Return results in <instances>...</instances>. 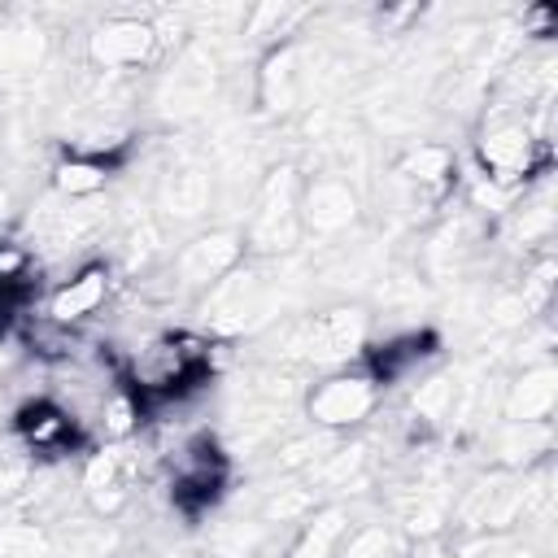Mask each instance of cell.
I'll return each mask as SVG.
<instances>
[{
  "label": "cell",
  "mask_w": 558,
  "mask_h": 558,
  "mask_svg": "<svg viewBox=\"0 0 558 558\" xmlns=\"http://www.w3.org/2000/svg\"><path fill=\"white\" fill-rule=\"evenodd\" d=\"M13 436L22 440V449H26L35 462H57V458H65L70 449H87V440L78 436L74 418H70L57 401H48V397L26 401V405L13 410Z\"/></svg>",
  "instance_id": "7c38bea8"
},
{
  "label": "cell",
  "mask_w": 558,
  "mask_h": 558,
  "mask_svg": "<svg viewBox=\"0 0 558 558\" xmlns=\"http://www.w3.org/2000/svg\"><path fill=\"white\" fill-rule=\"evenodd\" d=\"M397 523L410 541H436L453 514V488L440 480H414L392 497Z\"/></svg>",
  "instance_id": "9a60e30c"
},
{
  "label": "cell",
  "mask_w": 558,
  "mask_h": 558,
  "mask_svg": "<svg viewBox=\"0 0 558 558\" xmlns=\"http://www.w3.org/2000/svg\"><path fill=\"white\" fill-rule=\"evenodd\" d=\"M48 57V31L31 17H0V74H31Z\"/></svg>",
  "instance_id": "ffe728a7"
},
{
  "label": "cell",
  "mask_w": 558,
  "mask_h": 558,
  "mask_svg": "<svg viewBox=\"0 0 558 558\" xmlns=\"http://www.w3.org/2000/svg\"><path fill=\"white\" fill-rule=\"evenodd\" d=\"M379 392L384 388L353 362L344 371H327L323 379H314L301 397V410H305L310 427H323V432L340 436V432L362 427L379 410Z\"/></svg>",
  "instance_id": "5b68a950"
},
{
  "label": "cell",
  "mask_w": 558,
  "mask_h": 558,
  "mask_svg": "<svg viewBox=\"0 0 558 558\" xmlns=\"http://www.w3.org/2000/svg\"><path fill=\"white\" fill-rule=\"evenodd\" d=\"M371 344V314L362 305H327L318 314H305V366L318 371H344L362 362Z\"/></svg>",
  "instance_id": "8992f818"
},
{
  "label": "cell",
  "mask_w": 558,
  "mask_h": 558,
  "mask_svg": "<svg viewBox=\"0 0 558 558\" xmlns=\"http://www.w3.org/2000/svg\"><path fill=\"white\" fill-rule=\"evenodd\" d=\"M109 179H113V166L83 153H65L52 161V196L61 201H92L105 192Z\"/></svg>",
  "instance_id": "7402d4cb"
},
{
  "label": "cell",
  "mask_w": 558,
  "mask_h": 558,
  "mask_svg": "<svg viewBox=\"0 0 558 558\" xmlns=\"http://www.w3.org/2000/svg\"><path fill=\"white\" fill-rule=\"evenodd\" d=\"M57 558H113L118 554V532L113 523L87 514V519H61V527L52 532Z\"/></svg>",
  "instance_id": "44dd1931"
},
{
  "label": "cell",
  "mask_w": 558,
  "mask_h": 558,
  "mask_svg": "<svg viewBox=\"0 0 558 558\" xmlns=\"http://www.w3.org/2000/svg\"><path fill=\"white\" fill-rule=\"evenodd\" d=\"M83 52L96 70L105 74H118V70H140V65H153L161 57V44H157V31H153V17H140V13H109L100 17L87 39H83Z\"/></svg>",
  "instance_id": "ba28073f"
},
{
  "label": "cell",
  "mask_w": 558,
  "mask_h": 558,
  "mask_svg": "<svg viewBox=\"0 0 558 558\" xmlns=\"http://www.w3.org/2000/svg\"><path fill=\"white\" fill-rule=\"evenodd\" d=\"M262 545H266V523L262 519H227L209 536V554L214 558H257Z\"/></svg>",
  "instance_id": "4316f807"
},
{
  "label": "cell",
  "mask_w": 558,
  "mask_h": 558,
  "mask_svg": "<svg viewBox=\"0 0 558 558\" xmlns=\"http://www.w3.org/2000/svg\"><path fill=\"white\" fill-rule=\"evenodd\" d=\"M109 296H113V270L105 262H87L70 279L44 292V318L57 327H83L109 305Z\"/></svg>",
  "instance_id": "30bf717a"
},
{
  "label": "cell",
  "mask_w": 558,
  "mask_h": 558,
  "mask_svg": "<svg viewBox=\"0 0 558 558\" xmlns=\"http://www.w3.org/2000/svg\"><path fill=\"white\" fill-rule=\"evenodd\" d=\"M214 375V336L205 331H153L122 362V384L140 401H161L187 392Z\"/></svg>",
  "instance_id": "6da1fadb"
},
{
  "label": "cell",
  "mask_w": 558,
  "mask_h": 558,
  "mask_svg": "<svg viewBox=\"0 0 558 558\" xmlns=\"http://www.w3.org/2000/svg\"><path fill=\"white\" fill-rule=\"evenodd\" d=\"M35 458L22 449V440L9 432V436H0V501H17L22 497V488L31 484V475H35Z\"/></svg>",
  "instance_id": "f546056e"
},
{
  "label": "cell",
  "mask_w": 558,
  "mask_h": 558,
  "mask_svg": "<svg viewBox=\"0 0 558 558\" xmlns=\"http://www.w3.org/2000/svg\"><path fill=\"white\" fill-rule=\"evenodd\" d=\"M401 549H405V545H401V532H397L392 523L366 519V523H357V527L344 532L336 558H397Z\"/></svg>",
  "instance_id": "d4e9b609"
},
{
  "label": "cell",
  "mask_w": 558,
  "mask_h": 558,
  "mask_svg": "<svg viewBox=\"0 0 558 558\" xmlns=\"http://www.w3.org/2000/svg\"><path fill=\"white\" fill-rule=\"evenodd\" d=\"M475 166L501 187H527L536 174L549 170V144L532 135L519 113H488L475 126Z\"/></svg>",
  "instance_id": "277c9868"
},
{
  "label": "cell",
  "mask_w": 558,
  "mask_h": 558,
  "mask_svg": "<svg viewBox=\"0 0 558 558\" xmlns=\"http://www.w3.org/2000/svg\"><path fill=\"white\" fill-rule=\"evenodd\" d=\"M35 275V248L22 240H0V292H31Z\"/></svg>",
  "instance_id": "1f68e13d"
},
{
  "label": "cell",
  "mask_w": 558,
  "mask_h": 558,
  "mask_svg": "<svg viewBox=\"0 0 558 558\" xmlns=\"http://www.w3.org/2000/svg\"><path fill=\"white\" fill-rule=\"evenodd\" d=\"M314 510H318V493H314L305 480H283V484H275V488L257 501V519H262L266 527H279V523L301 527Z\"/></svg>",
  "instance_id": "cb8c5ba5"
},
{
  "label": "cell",
  "mask_w": 558,
  "mask_h": 558,
  "mask_svg": "<svg viewBox=\"0 0 558 558\" xmlns=\"http://www.w3.org/2000/svg\"><path fill=\"white\" fill-rule=\"evenodd\" d=\"M244 235L235 227H209L192 240L179 244V253L170 257V292H209L222 275H231L240 262H244Z\"/></svg>",
  "instance_id": "52a82bcc"
},
{
  "label": "cell",
  "mask_w": 558,
  "mask_h": 558,
  "mask_svg": "<svg viewBox=\"0 0 558 558\" xmlns=\"http://www.w3.org/2000/svg\"><path fill=\"white\" fill-rule=\"evenodd\" d=\"M161 244H166V231H161L157 218H140V222H131V231L122 235V266H126L131 275L148 270L153 257L161 253Z\"/></svg>",
  "instance_id": "4dcf8cb0"
},
{
  "label": "cell",
  "mask_w": 558,
  "mask_h": 558,
  "mask_svg": "<svg viewBox=\"0 0 558 558\" xmlns=\"http://www.w3.org/2000/svg\"><path fill=\"white\" fill-rule=\"evenodd\" d=\"M301 170L296 166H275L270 174H262V183L253 187V201H248V222H244V253H253L257 262L266 257H283L292 253L305 231H301V214H296V201H301Z\"/></svg>",
  "instance_id": "3957f363"
},
{
  "label": "cell",
  "mask_w": 558,
  "mask_h": 558,
  "mask_svg": "<svg viewBox=\"0 0 558 558\" xmlns=\"http://www.w3.org/2000/svg\"><path fill=\"white\" fill-rule=\"evenodd\" d=\"M340 436L323 432V427H301V432H283L266 453H270V471L279 475H305L318 458H327L336 449Z\"/></svg>",
  "instance_id": "603a6c76"
},
{
  "label": "cell",
  "mask_w": 558,
  "mask_h": 558,
  "mask_svg": "<svg viewBox=\"0 0 558 558\" xmlns=\"http://www.w3.org/2000/svg\"><path fill=\"white\" fill-rule=\"evenodd\" d=\"M349 527H353L349 506H340V501L318 506V510L296 527L288 558H336V549H340V541H344Z\"/></svg>",
  "instance_id": "d6986e66"
},
{
  "label": "cell",
  "mask_w": 558,
  "mask_h": 558,
  "mask_svg": "<svg viewBox=\"0 0 558 558\" xmlns=\"http://www.w3.org/2000/svg\"><path fill=\"white\" fill-rule=\"evenodd\" d=\"M153 201H157V214L174 227L201 222L214 209V174L196 161L170 166V170H161V179L153 187Z\"/></svg>",
  "instance_id": "5bb4252c"
},
{
  "label": "cell",
  "mask_w": 558,
  "mask_h": 558,
  "mask_svg": "<svg viewBox=\"0 0 558 558\" xmlns=\"http://www.w3.org/2000/svg\"><path fill=\"white\" fill-rule=\"evenodd\" d=\"M305 17V9H292V4H253L244 9V22L235 35H244L248 44H283V35H292V26Z\"/></svg>",
  "instance_id": "484cf974"
},
{
  "label": "cell",
  "mask_w": 558,
  "mask_h": 558,
  "mask_svg": "<svg viewBox=\"0 0 558 558\" xmlns=\"http://www.w3.org/2000/svg\"><path fill=\"white\" fill-rule=\"evenodd\" d=\"M392 179L405 183L410 192H418L427 205H440L458 187V153L440 140H418L397 153Z\"/></svg>",
  "instance_id": "4fadbf2b"
},
{
  "label": "cell",
  "mask_w": 558,
  "mask_h": 558,
  "mask_svg": "<svg viewBox=\"0 0 558 558\" xmlns=\"http://www.w3.org/2000/svg\"><path fill=\"white\" fill-rule=\"evenodd\" d=\"M554 279H558V266H554L549 253H541V257H532V262L523 266V283H519L514 292H519V301L527 305L532 318L549 314V305H554Z\"/></svg>",
  "instance_id": "f1b7e54d"
},
{
  "label": "cell",
  "mask_w": 558,
  "mask_h": 558,
  "mask_svg": "<svg viewBox=\"0 0 558 558\" xmlns=\"http://www.w3.org/2000/svg\"><path fill=\"white\" fill-rule=\"evenodd\" d=\"M314 493H357L371 480V445L366 440H336L327 458H318L305 471Z\"/></svg>",
  "instance_id": "e0dca14e"
},
{
  "label": "cell",
  "mask_w": 558,
  "mask_h": 558,
  "mask_svg": "<svg viewBox=\"0 0 558 558\" xmlns=\"http://www.w3.org/2000/svg\"><path fill=\"white\" fill-rule=\"evenodd\" d=\"M296 214H301V231H310L318 240H336L362 222V196L349 179L323 170V174L301 179Z\"/></svg>",
  "instance_id": "9c48e42d"
},
{
  "label": "cell",
  "mask_w": 558,
  "mask_h": 558,
  "mask_svg": "<svg viewBox=\"0 0 558 558\" xmlns=\"http://www.w3.org/2000/svg\"><path fill=\"white\" fill-rule=\"evenodd\" d=\"M275 296H279V288L266 275V266L257 257L253 262H240L209 292H201V323L218 340L253 336L266 323H275Z\"/></svg>",
  "instance_id": "7a4b0ae2"
},
{
  "label": "cell",
  "mask_w": 558,
  "mask_h": 558,
  "mask_svg": "<svg viewBox=\"0 0 558 558\" xmlns=\"http://www.w3.org/2000/svg\"><path fill=\"white\" fill-rule=\"evenodd\" d=\"M484 318H488V327H501V331H514V327H527L532 323V314H527V305L519 301L514 288H497L484 301Z\"/></svg>",
  "instance_id": "d6a6232c"
},
{
  "label": "cell",
  "mask_w": 558,
  "mask_h": 558,
  "mask_svg": "<svg viewBox=\"0 0 558 558\" xmlns=\"http://www.w3.org/2000/svg\"><path fill=\"white\" fill-rule=\"evenodd\" d=\"M554 449V432L549 423H506L493 432V458L501 462V471H527L536 462H545Z\"/></svg>",
  "instance_id": "ac0fdd59"
},
{
  "label": "cell",
  "mask_w": 558,
  "mask_h": 558,
  "mask_svg": "<svg viewBox=\"0 0 558 558\" xmlns=\"http://www.w3.org/2000/svg\"><path fill=\"white\" fill-rule=\"evenodd\" d=\"M214 78H218L214 52H209L205 44H187V48L174 57L170 74L161 78V92H157L161 113L174 118V122L201 113V109L209 105V96H214Z\"/></svg>",
  "instance_id": "8fae6325"
},
{
  "label": "cell",
  "mask_w": 558,
  "mask_h": 558,
  "mask_svg": "<svg viewBox=\"0 0 558 558\" xmlns=\"http://www.w3.org/2000/svg\"><path fill=\"white\" fill-rule=\"evenodd\" d=\"M501 418L506 423H549L558 405V371L554 362H532L523 366L506 388H501Z\"/></svg>",
  "instance_id": "2e32d148"
},
{
  "label": "cell",
  "mask_w": 558,
  "mask_h": 558,
  "mask_svg": "<svg viewBox=\"0 0 558 558\" xmlns=\"http://www.w3.org/2000/svg\"><path fill=\"white\" fill-rule=\"evenodd\" d=\"M0 558H57L52 532L31 519H9L0 523Z\"/></svg>",
  "instance_id": "83f0119b"
},
{
  "label": "cell",
  "mask_w": 558,
  "mask_h": 558,
  "mask_svg": "<svg viewBox=\"0 0 558 558\" xmlns=\"http://www.w3.org/2000/svg\"><path fill=\"white\" fill-rule=\"evenodd\" d=\"M484 558H541V549L527 545V541H497L493 536V545L484 549Z\"/></svg>",
  "instance_id": "836d02e7"
},
{
  "label": "cell",
  "mask_w": 558,
  "mask_h": 558,
  "mask_svg": "<svg viewBox=\"0 0 558 558\" xmlns=\"http://www.w3.org/2000/svg\"><path fill=\"white\" fill-rule=\"evenodd\" d=\"M397 558H414V554H405V549H401V554H397Z\"/></svg>",
  "instance_id": "e575fe53"
}]
</instances>
